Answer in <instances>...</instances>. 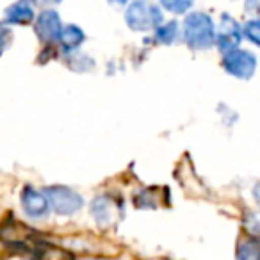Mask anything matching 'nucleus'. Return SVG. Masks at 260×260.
Instances as JSON below:
<instances>
[{"label":"nucleus","instance_id":"obj_11","mask_svg":"<svg viewBox=\"0 0 260 260\" xmlns=\"http://www.w3.org/2000/svg\"><path fill=\"white\" fill-rule=\"evenodd\" d=\"M84 41V32L80 27L77 25H66L61 32V38H59V43L64 50H73L77 48L80 43Z\"/></svg>","mask_w":260,"mask_h":260},{"label":"nucleus","instance_id":"obj_16","mask_svg":"<svg viewBox=\"0 0 260 260\" xmlns=\"http://www.w3.org/2000/svg\"><path fill=\"white\" fill-rule=\"evenodd\" d=\"M255 226H256V228H258V230H260V217H258V219H256V223H255Z\"/></svg>","mask_w":260,"mask_h":260},{"label":"nucleus","instance_id":"obj_15","mask_svg":"<svg viewBox=\"0 0 260 260\" xmlns=\"http://www.w3.org/2000/svg\"><path fill=\"white\" fill-rule=\"evenodd\" d=\"M253 196H255L256 203H258V205H260V182L255 185V189H253Z\"/></svg>","mask_w":260,"mask_h":260},{"label":"nucleus","instance_id":"obj_17","mask_svg":"<svg viewBox=\"0 0 260 260\" xmlns=\"http://www.w3.org/2000/svg\"><path fill=\"white\" fill-rule=\"evenodd\" d=\"M86 260H105V258H86Z\"/></svg>","mask_w":260,"mask_h":260},{"label":"nucleus","instance_id":"obj_6","mask_svg":"<svg viewBox=\"0 0 260 260\" xmlns=\"http://www.w3.org/2000/svg\"><path fill=\"white\" fill-rule=\"evenodd\" d=\"M22 207L23 210H25L27 216L30 217H36V219H40V217H45L48 212V209H50V202H48L47 194L41 191H36V189L32 187H25L22 191Z\"/></svg>","mask_w":260,"mask_h":260},{"label":"nucleus","instance_id":"obj_10","mask_svg":"<svg viewBox=\"0 0 260 260\" xmlns=\"http://www.w3.org/2000/svg\"><path fill=\"white\" fill-rule=\"evenodd\" d=\"M237 260H260V239H242L237 246Z\"/></svg>","mask_w":260,"mask_h":260},{"label":"nucleus","instance_id":"obj_3","mask_svg":"<svg viewBox=\"0 0 260 260\" xmlns=\"http://www.w3.org/2000/svg\"><path fill=\"white\" fill-rule=\"evenodd\" d=\"M43 192L50 202V209L61 216H72L82 209V196L72 187L66 185H50L45 187Z\"/></svg>","mask_w":260,"mask_h":260},{"label":"nucleus","instance_id":"obj_8","mask_svg":"<svg viewBox=\"0 0 260 260\" xmlns=\"http://www.w3.org/2000/svg\"><path fill=\"white\" fill-rule=\"evenodd\" d=\"M116 205L112 200L109 198H96L93 202V205H91V214L94 216V219H96L98 224H102V226H107V224L114 223V217H116Z\"/></svg>","mask_w":260,"mask_h":260},{"label":"nucleus","instance_id":"obj_12","mask_svg":"<svg viewBox=\"0 0 260 260\" xmlns=\"http://www.w3.org/2000/svg\"><path fill=\"white\" fill-rule=\"evenodd\" d=\"M177 34H178V23L177 22H168L157 29L155 40H159L160 43H164V45H170L177 40Z\"/></svg>","mask_w":260,"mask_h":260},{"label":"nucleus","instance_id":"obj_2","mask_svg":"<svg viewBox=\"0 0 260 260\" xmlns=\"http://www.w3.org/2000/svg\"><path fill=\"white\" fill-rule=\"evenodd\" d=\"M125 22L130 29L138 30V32L159 29L162 23V11L157 4L132 2L125 11Z\"/></svg>","mask_w":260,"mask_h":260},{"label":"nucleus","instance_id":"obj_9","mask_svg":"<svg viewBox=\"0 0 260 260\" xmlns=\"http://www.w3.org/2000/svg\"><path fill=\"white\" fill-rule=\"evenodd\" d=\"M34 18V9L29 2H16L6 11V22L9 23H29Z\"/></svg>","mask_w":260,"mask_h":260},{"label":"nucleus","instance_id":"obj_13","mask_svg":"<svg viewBox=\"0 0 260 260\" xmlns=\"http://www.w3.org/2000/svg\"><path fill=\"white\" fill-rule=\"evenodd\" d=\"M242 32H244V36L248 38L249 41H253V43L260 47V20L255 18V20L246 22L244 27H242Z\"/></svg>","mask_w":260,"mask_h":260},{"label":"nucleus","instance_id":"obj_14","mask_svg":"<svg viewBox=\"0 0 260 260\" xmlns=\"http://www.w3.org/2000/svg\"><path fill=\"white\" fill-rule=\"evenodd\" d=\"M160 6H162L164 9H168V11H173V13H178V15H180V13H185L187 9L192 8V2H184V0H182V2H177V0L168 2V0H164Z\"/></svg>","mask_w":260,"mask_h":260},{"label":"nucleus","instance_id":"obj_1","mask_svg":"<svg viewBox=\"0 0 260 260\" xmlns=\"http://www.w3.org/2000/svg\"><path fill=\"white\" fill-rule=\"evenodd\" d=\"M216 27L207 13H191L184 20V40L194 50H207L216 40Z\"/></svg>","mask_w":260,"mask_h":260},{"label":"nucleus","instance_id":"obj_5","mask_svg":"<svg viewBox=\"0 0 260 260\" xmlns=\"http://www.w3.org/2000/svg\"><path fill=\"white\" fill-rule=\"evenodd\" d=\"M241 38H242V29L237 20L228 15L221 16L219 23H217V30H216L217 48H219L221 52H224V54L237 50L239 43H241Z\"/></svg>","mask_w":260,"mask_h":260},{"label":"nucleus","instance_id":"obj_7","mask_svg":"<svg viewBox=\"0 0 260 260\" xmlns=\"http://www.w3.org/2000/svg\"><path fill=\"white\" fill-rule=\"evenodd\" d=\"M62 29H64V27L61 25V18H59L55 11L48 9V11L40 13V16H38V20H36V32L41 40L50 41V43L59 41Z\"/></svg>","mask_w":260,"mask_h":260},{"label":"nucleus","instance_id":"obj_4","mask_svg":"<svg viewBox=\"0 0 260 260\" xmlns=\"http://www.w3.org/2000/svg\"><path fill=\"white\" fill-rule=\"evenodd\" d=\"M223 66L230 75L237 79H251L256 70V57L248 50H237L228 52L223 57Z\"/></svg>","mask_w":260,"mask_h":260}]
</instances>
